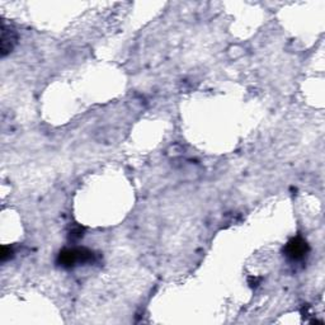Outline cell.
<instances>
[{
  "mask_svg": "<svg viewBox=\"0 0 325 325\" xmlns=\"http://www.w3.org/2000/svg\"><path fill=\"white\" fill-rule=\"evenodd\" d=\"M310 253V245L304 238L295 236L283 248V254L290 262H302Z\"/></svg>",
  "mask_w": 325,
  "mask_h": 325,
  "instance_id": "cell-2",
  "label": "cell"
},
{
  "mask_svg": "<svg viewBox=\"0 0 325 325\" xmlns=\"http://www.w3.org/2000/svg\"><path fill=\"white\" fill-rule=\"evenodd\" d=\"M83 236H84V229L83 228H80V226H78V228H75V229H73L70 231L69 239L71 240V242H77V240L81 239Z\"/></svg>",
  "mask_w": 325,
  "mask_h": 325,
  "instance_id": "cell-5",
  "label": "cell"
},
{
  "mask_svg": "<svg viewBox=\"0 0 325 325\" xmlns=\"http://www.w3.org/2000/svg\"><path fill=\"white\" fill-rule=\"evenodd\" d=\"M18 42V34L17 31L14 30L13 27L7 26L3 22L1 26V38H0V51H1V56L5 57L9 55L13 49L16 47Z\"/></svg>",
  "mask_w": 325,
  "mask_h": 325,
  "instance_id": "cell-3",
  "label": "cell"
},
{
  "mask_svg": "<svg viewBox=\"0 0 325 325\" xmlns=\"http://www.w3.org/2000/svg\"><path fill=\"white\" fill-rule=\"evenodd\" d=\"M14 257V250L10 245H3L1 246V254H0V259L1 262L5 263L7 260L12 259Z\"/></svg>",
  "mask_w": 325,
  "mask_h": 325,
  "instance_id": "cell-4",
  "label": "cell"
},
{
  "mask_svg": "<svg viewBox=\"0 0 325 325\" xmlns=\"http://www.w3.org/2000/svg\"><path fill=\"white\" fill-rule=\"evenodd\" d=\"M97 262V254L88 248H65L63 249L56 258V264L61 268L70 269L77 265L92 264Z\"/></svg>",
  "mask_w": 325,
  "mask_h": 325,
  "instance_id": "cell-1",
  "label": "cell"
},
{
  "mask_svg": "<svg viewBox=\"0 0 325 325\" xmlns=\"http://www.w3.org/2000/svg\"><path fill=\"white\" fill-rule=\"evenodd\" d=\"M260 281H262L260 277H258V278H257V277H250V278H249V285L252 286V287H257Z\"/></svg>",
  "mask_w": 325,
  "mask_h": 325,
  "instance_id": "cell-6",
  "label": "cell"
}]
</instances>
